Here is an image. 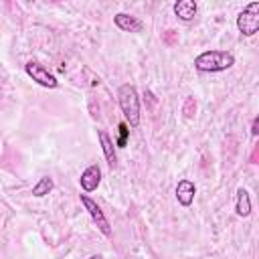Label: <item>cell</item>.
<instances>
[{"instance_id": "1", "label": "cell", "mask_w": 259, "mask_h": 259, "mask_svg": "<svg viewBox=\"0 0 259 259\" xmlns=\"http://www.w3.org/2000/svg\"><path fill=\"white\" fill-rule=\"evenodd\" d=\"M235 65V55L229 51H204L194 59V69L200 73H219Z\"/></svg>"}, {"instance_id": "2", "label": "cell", "mask_w": 259, "mask_h": 259, "mask_svg": "<svg viewBox=\"0 0 259 259\" xmlns=\"http://www.w3.org/2000/svg\"><path fill=\"white\" fill-rule=\"evenodd\" d=\"M117 101H119V109L125 117V123L132 127L140 125V97L134 85L123 83L117 89Z\"/></svg>"}, {"instance_id": "3", "label": "cell", "mask_w": 259, "mask_h": 259, "mask_svg": "<svg viewBox=\"0 0 259 259\" xmlns=\"http://www.w3.org/2000/svg\"><path fill=\"white\" fill-rule=\"evenodd\" d=\"M237 28L243 36H253L259 30V2H251L239 12Z\"/></svg>"}, {"instance_id": "4", "label": "cell", "mask_w": 259, "mask_h": 259, "mask_svg": "<svg viewBox=\"0 0 259 259\" xmlns=\"http://www.w3.org/2000/svg\"><path fill=\"white\" fill-rule=\"evenodd\" d=\"M24 71H26V75H28L32 81H36L38 85H42V87H47V89L59 87L57 77H55L53 73H49V69H47L45 65H40L38 61H28V63L24 65Z\"/></svg>"}, {"instance_id": "5", "label": "cell", "mask_w": 259, "mask_h": 259, "mask_svg": "<svg viewBox=\"0 0 259 259\" xmlns=\"http://www.w3.org/2000/svg\"><path fill=\"white\" fill-rule=\"evenodd\" d=\"M81 198V204L85 206V210L89 212V217H91V221L97 225V229L105 235V237H109L111 235V225H109V221L105 219V214H103V210H101V206L91 198V196H87V194H81L79 196Z\"/></svg>"}, {"instance_id": "6", "label": "cell", "mask_w": 259, "mask_h": 259, "mask_svg": "<svg viewBox=\"0 0 259 259\" xmlns=\"http://www.w3.org/2000/svg\"><path fill=\"white\" fill-rule=\"evenodd\" d=\"M99 182H101V168H99L97 164H91V166H87V168L81 172L79 184H81V188H83L85 194L97 190Z\"/></svg>"}, {"instance_id": "7", "label": "cell", "mask_w": 259, "mask_h": 259, "mask_svg": "<svg viewBox=\"0 0 259 259\" xmlns=\"http://www.w3.org/2000/svg\"><path fill=\"white\" fill-rule=\"evenodd\" d=\"M194 194H196V186H194L192 180H188V178L178 180V184H176V198H178V202L182 206H190L192 200H194Z\"/></svg>"}, {"instance_id": "8", "label": "cell", "mask_w": 259, "mask_h": 259, "mask_svg": "<svg viewBox=\"0 0 259 259\" xmlns=\"http://www.w3.org/2000/svg\"><path fill=\"white\" fill-rule=\"evenodd\" d=\"M113 24H115L119 30H123V32H140L142 26H144L140 18H136V16H132V14H125V12H117V14L113 16Z\"/></svg>"}, {"instance_id": "9", "label": "cell", "mask_w": 259, "mask_h": 259, "mask_svg": "<svg viewBox=\"0 0 259 259\" xmlns=\"http://www.w3.org/2000/svg\"><path fill=\"white\" fill-rule=\"evenodd\" d=\"M198 12V6L194 0H178L174 2V14L182 20V22H190Z\"/></svg>"}, {"instance_id": "10", "label": "cell", "mask_w": 259, "mask_h": 259, "mask_svg": "<svg viewBox=\"0 0 259 259\" xmlns=\"http://www.w3.org/2000/svg\"><path fill=\"white\" fill-rule=\"evenodd\" d=\"M97 138H99V144H101V150H103V156L107 160V164L113 168L117 164V156H115V146H113V140L109 138V134L105 130H99L97 132Z\"/></svg>"}, {"instance_id": "11", "label": "cell", "mask_w": 259, "mask_h": 259, "mask_svg": "<svg viewBox=\"0 0 259 259\" xmlns=\"http://www.w3.org/2000/svg\"><path fill=\"white\" fill-rule=\"evenodd\" d=\"M235 210L239 217H249L251 214V198H249V192L245 188H239L237 190V204H235Z\"/></svg>"}, {"instance_id": "12", "label": "cell", "mask_w": 259, "mask_h": 259, "mask_svg": "<svg viewBox=\"0 0 259 259\" xmlns=\"http://www.w3.org/2000/svg\"><path fill=\"white\" fill-rule=\"evenodd\" d=\"M53 186H55V182H53V178L51 176H42L34 186H32V196H36V198H40V196H47L51 190H53Z\"/></svg>"}, {"instance_id": "13", "label": "cell", "mask_w": 259, "mask_h": 259, "mask_svg": "<svg viewBox=\"0 0 259 259\" xmlns=\"http://www.w3.org/2000/svg\"><path fill=\"white\" fill-rule=\"evenodd\" d=\"M117 130H119L117 146H119V148H123V146H125V142H127V132H130V130H127V123H123V121H121V123L117 125Z\"/></svg>"}, {"instance_id": "14", "label": "cell", "mask_w": 259, "mask_h": 259, "mask_svg": "<svg viewBox=\"0 0 259 259\" xmlns=\"http://www.w3.org/2000/svg\"><path fill=\"white\" fill-rule=\"evenodd\" d=\"M251 134H253V136H257V134H259V117H255V119H253V123H251Z\"/></svg>"}, {"instance_id": "15", "label": "cell", "mask_w": 259, "mask_h": 259, "mask_svg": "<svg viewBox=\"0 0 259 259\" xmlns=\"http://www.w3.org/2000/svg\"><path fill=\"white\" fill-rule=\"evenodd\" d=\"M89 259H103V257H101V255H91Z\"/></svg>"}]
</instances>
